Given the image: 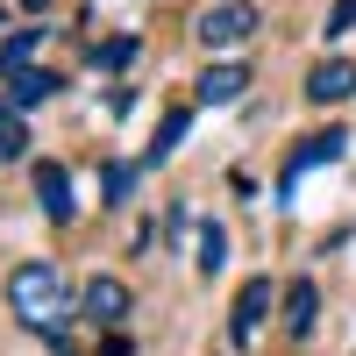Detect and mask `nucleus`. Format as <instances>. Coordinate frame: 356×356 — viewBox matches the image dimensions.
Instances as JSON below:
<instances>
[{
    "label": "nucleus",
    "instance_id": "f257e3e1",
    "mask_svg": "<svg viewBox=\"0 0 356 356\" xmlns=\"http://www.w3.org/2000/svg\"><path fill=\"white\" fill-rule=\"evenodd\" d=\"M8 307H15L22 328H36L43 342H57L79 300L65 292V271H57L50 257H29V264H15V271H8Z\"/></svg>",
    "mask_w": 356,
    "mask_h": 356
},
{
    "label": "nucleus",
    "instance_id": "f03ea898",
    "mask_svg": "<svg viewBox=\"0 0 356 356\" xmlns=\"http://www.w3.org/2000/svg\"><path fill=\"white\" fill-rule=\"evenodd\" d=\"M257 22H264L257 0H214V8H200V15H193V36H200L207 50H228V43H250V36H257Z\"/></svg>",
    "mask_w": 356,
    "mask_h": 356
},
{
    "label": "nucleus",
    "instance_id": "7ed1b4c3",
    "mask_svg": "<svg viewBox=\"0 0 356 356\" xmlns=\"http://www.w3.org/2000/svg\"><path fill=\"white\" fill-rule=\"evenodd\" d=\"M271 300H278L271 278H243V292H235V314H228V342H235V349L257 342V321L271 314Z\"/></svg>",
    "mask_w": 356,
    "mask_h": 356
},
{
    "label": "nucleus",
    "instance_id": "20e7f679",
    "mask_svg": "<svg viewBox=\"0 0 356 356\" xmlns=\"http://www.w3.org/2000/svg\"><path fill=\"white\" fill-rule=\"evenodd\" d=\"M349 93H356V65H349V57H321V65L307 72V100L314 107H335Z\"/></svg>",
    "mask_w": 356,
    "mask_h": 356
},
{
    "label": "nucleus",
    "instance_id": "39448f33",
    "mask_svg": "<svg viewBox=\"0 0 356 356\" xmlns=\"http://www.w3.org/2000/svg\"><path fill=\"white\" fill-rule=\"evenodd\" d=\"M79 307H86V321H100V328H122L129 321V285L122 278H93L79 292Z\"/></svg>",
    "mask_w": 356,
    "mask_h": 356
},
{
    "label": "nucleus",
    "instance_id": "423d86ee",
    "mask_svg": "<svg viewBox=\"0 0 356 356\" xmlns=\"http://www.w3.org/2000/svg\"><path fill=\"white\" fill-rule=\"evenodd\" d=\"M243 93H250V65H207L200 86H193L200 107H228V100H243Z\"/></svg>",
    "mask_w": 356,
    "mask_h": 356
},
{
    "label": "nucleus",
    "instance_id": "0eeeda50",
    "mask_svg": "<svg viewBox=\"0 0 356 356\" xmlns=\"http://www.w3.org/2000/svg\"><path fill=\"white\" fill-rule=\"evenodd\" d=\"M349 150V129H321V136H307V143H292V157H285V178H307L314 164H335Z\"/></svg>",
    "mask_w": 356,
    "mask_h": 356
},
{
    "label": "nucleus",
    "instance_id": "6e6552de",
    "mask_svg": "<svg viewBox=\"0 0 356 356\" xmlns=\"http://www.w3.org/2000/svg\"><path fill=\"white\" fill-rule=\"evenodd\" d=\"M36 200H43V214H50L57 228H72L79 200H72V178H65V164H36Z\"/></svg>",
    "mask_w": 356,
    "mask_h": 356
},
{
    "label": "nucleus",
    "instance_id": "1a4fd4ad",
    "mask_svg": "<svg viewBox=\"0 0 356 356\" xmlns=\"http://www.w3.org/2000/svg\"><path fill=\"white\" fill-rule=\"evenodd\" d=\"M0 86H8V93H0V100H15V107L29 114V107H43V100L57 93V72H36V65H15V72H0Z\"/></svg>",
    "mask_w": 356,
    "mask_h": 356
},
{
    "label": "nucleus",
    "instance_id": "9d476101",
    "mask_svg": "<svg viewBox=\"0 0 356 356\" xmlns=\"http://www.w3.org/2000/svg\"><path fill=\"white\" fill-rule=\"evenodd\" d=\"M314 321H321V285H314V278L285 285V335H292V342H307V335H314Z\"/></svg>",
    "mask_w": 356,
    "mask_h": 356
},
{
    "label": "nucleus",
    "instance_id": "9b49d317",
    "mask_svg": "<svg viewBox=\"0 0 356 356\" xmlns=\"http://www.w3.org/2000/svg\"><path fill=\"white\" fill-rule=\"evenodd\" d=\"M15 157H29V122L15 100H0V164H15Z\"/></svg>",
    "mask_w": 356,
    "mask_h": 356
},
{
    "label": "nucleus",
    "instance_id": "f8f14e48",
    "mask_svg": "<svg viewBox=\"0 0 356 356\" xmlns=\"http://www.w3.org/2000/svg\"><path fill=\"white\" fill-rule=\"evenodd\" d=\"M186 129H193V107H171V114H164V129L150 136V157H143V164H164V157L178 150V136H186Z\"/></svg>",
    "mask_w": 356,
    "mask_h": 356
},
{
    "label": "nucleus",
    "instance_id": "ddd939ff",
    "mask_svg": "<svg viewBox=\"0 0 356 356\" xmlns=\"http://www.w3.org/2000/svg\"><path fill=\"white\" fill-rule=\"evenodd\" d=\"M136 57H143L136 36H107V43H93V72H129Z\"/></svg>",
    "mask_w": 356,
    "mask_h": 356
},
{
    "label": "nucleus",
    "instance_id": "4468645a",
    "mask_svg": "<svg viewBox=\"0 0 356 356\" xmlns=\"http://www.w3.org/2000/svg\"><path fill=\"white\" fill-rule=\"evenodd\" d=\"M36 29H22V36H8V43H0V72H15V65H29V57H36Z\"/></svg>",
    "mask_w": 356,
    "mask_h": 356
},
{
    "label": "nucleus",
    "instance_id": "2eb2a0df",
    "mask_svg": "<svg viewBox=\"0 0 356 356\" xmlns=\"http://www.w3.org/2000/svg\"><path fill=\"white\" fill-rule=\"evenodd\" d=\"M221 264H228V243H221V228H200V271L214 278Z\"/></svg>",
    "mask_w": 356,
    "mask_h": 356
},
{
    "label": "nucleus",
    "instance_id": "dca6fc26",
    "mask_svg": "<svg viewBox=\"0 0 356 356\" xmlns=\"http://www.w3.org/2000/svg\"><path fill=\"white\" fill-rule=\"evenodd\" d=\"M100 178H107V186H100V193H107V200H114V207H122V200H129V193H136V164H107V171H100Z\"/></svg>",
    "mask_w": 356,
    "mask_h": 356
},
{
    "label": "nucleus",
    "instance_id": "f3484780",
    "mask_svg": "<svg viewBox=\"0 0 356 356\" xmlns=\"http://www.w3.org/2000/svg\"><path fill=\"white\" fill-rule=\"evenodd\" d=\"M93 356H136V335H122V328H107V335H100V349H93Z\"/></svg>",
    "mask_w": 356,
    "mask_h": 356
},
{
    "label": "nucleus",
    "instance_id": "a211bd4d",
    "mask_svg": "<svg viewBox=\"0 0 356 356\" xmlns=\"http://www.w3.org/2000/svg\"><path fill=\"white\" fill-rule=\"evenodd\" d=\"M342 29H356V0H335L328 8V36H342Z\"/></svg>",
    "mask_w": 356,
    "mask_h": 356
},
{
    "label": "nucleus",
    "instance_id": "6ab92c4d",
    "mask_svg": "<svg viewBox=\"0 0 356 356\" xmlns=\"http://www.w3.org/2000/svg\"><path fill=\"white\" fill-rule=\"evenodd\" d=\"M22 8H50V0H22Z\"/></svg>",
    "mask_w": 356,
    "mask_h": 356
}]
</instances>
